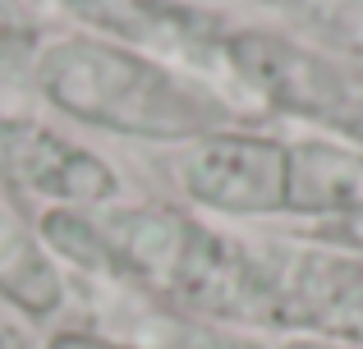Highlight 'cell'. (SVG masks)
<instances>
[{
    "instance_id": "obj_1",
    "label": "cell",
    "mask_w": 363,
    "mask_h": 349,
    "mask_svg": "<svg viewBox=\"0 0 363 349\" xmlns=\"http://www.w3.org/2000/svg\"><path fill=\"white\" fill-rule=\"evenodd\" d=\"M37 234L55 262L138 285L203 322L272 336V294L253 239L194 212L124 198L106 207H42Z\"/></svg>"
},
{
    "instance_id": "obj_2",
    "label": "cell",
    "mask_w": 363,
    "mask_h": 349,
    "mask_svg": "<svg viewBox=\"0 0 363 349\" xmlns=\"http://www.w3.org/2000/svg\"><path fill=\"white\" fill-rule=\"evenodd\" d=\"M33 88L65 120L133 143L184 147L212 129L240 125L235 106L194 69L92 33L51 37L33 55Z\"/></svg>"
},
{
    "instance_id": "obj_3",
    "label": "cell",
    "mask_w": 363,
    "mask_h": 349,
    "mask_svg": "<svg viewBox=\"0 0 363 349\" xmlns=\"http://www.w3.org/2000/svg\"><path fill=\"white\" fill-rule=\"evenodd\" d=\"M216 69L230 74L257 106L318 125L322 138L363 152V69L354 60L272 28H230Z\"/></svg>"
},
{
    "instance_id": "obj_4",
    "label": "cell",
    "mask_w": 363,
    "mask_h": 349,
    "mask_svg": "<svg viewBox=\"0 0 363 349\" xmlns=\"http://www.w3.org/2000/svg\"><path fill=\"white\" fill-rule=\"evenodd\" d=\"M272 294V336L363 345V253L308 239H253Z\"/></svg>"
},
{
    "instance_id": "obj_5",
    "label": "cell",
    "mask_w": 363,
    "mask_h": 349,
    "mask_svg": "<svg viewBox=\"0 0 363 349\" xmlns=\"http://www.w3.org/2000/svg\"><path fill=\"white\" fill-rule=\"evenodd\" d=\"M285 147L267 129L225 125L175 147V188L216 221H285Z\"/></svg>"
},
{
    "instance_id": "obj_6",
    "label": "cell",
    "mask_w": 363,
    "mask_h": 349,
    "mask_svg": "<svg viewBox=\"0 0 363 349\" xmlns=\"http://www.w3.org/2000/svg\"><path fill=\"white\" fill-rule=\"evenodd\" d=\"M0 184L46 207L120 202L124 179L101 152L33 115H0Z\"/></svg>"
},
{
    "instance_id": "obj_7",
    "label": "cell",
    "mask_w": 363,
    "mask_h": 349,
    "mask_svg": "<svg viewBox=\"0 0 363 349\" xmlns=\"http://www.w3.org/2000/svg\"><path fill=\"white\" fill-rule=\"evenodd\" d=\"M60 5L65 14L83 23V33L147 51L179 69H189V64L216 69L221 37L230 33L221 14L194 5V0H60Z\"/></svg>"
},
{
    "instance_id": "obj_8",
    "label": "cell",
    "mask_w": 363,
    "mask_h": 349,
    "mask_svg": "<svg viewBox=\"0 0 363 349\" xmlns=\"http://www.w3.org/2000/svg\"><path fill=\"white\" fill-rule=\"evenodd\" d=\"M363 216V152L336 138H290L285 147V221L336 230Z\"/></svg>"
},
{
    "instance_id": "obj_9",
    "label": "cell",
    "mask_w": 363,
    "mask_h": 349,
    "mask_svg": "<svg viewBox=\"0 0 363 349\" xmlns=\"http://www.w3.org/2000/svg\"><path fill=\"white\" fill-rule=\"evenodd\" d=\"M65 271L46 253L37 221L18 207V198L0 184V299L33 322H51L65 308Z\"/></svg>"
},
{
    "instance_id": "obj_10",
    "label": "cell",
    "mask_w": 363,
    "mask_h": 349,
    "mask_svg": "<svg viewBox=\"0 0 363 349\" xmlns=\"http://www.w3.org/2000/svg\"><path fill=\"white\" fill-rule=\"evenodd\" d=\"M42 349H143V345L116 341V336H106V331H88V326H55L42 341Z\"/></svg>"
},
{
    "instance_id": "obj_11",
    "label": "cell",
    "mask_w": 363,
    "mask_h": 349,
    "mask_svg": "<svg viewBox=\"0 0 363 349\" xmlns=\"http://www.w3.org/2000/svg\"><path fill=\"white\" fill-rule=\"evenodd\" d=\"M322 244H336V248H350V253H363V216L350 225H336V230H322Z\"/></svg>"
},
{
    "instance_id": "obj_12",
    "label": "cell",
    "mask_w": 363,
    "mask_h": 349,
    "mask_svg": "<svg viewBox=\"0 0 363 349\" xmlns=\"http://www.w3.org/2000/svg\"><path fill=\"white\" fill-rule=\"evenodd\" d=\"M272 349H363V345H340V341H313V336H281Z\"/></svg>"
},
{
    "instance_id": "obj_13",
    "label": "cell",
    "mask_w": 363,
    "mask_h": 349,
    "mask_svg": "<svg viewBox=\"0 0 363 349\" xmlns=\"http://www.w3.org/2000/svg\"><path fill=\"white\" fill-rule=\"evenodd\" d=\"M0 349H33L28 331H23V326H18L9 313H0Z\"/></svg>"
}]
</instances>
